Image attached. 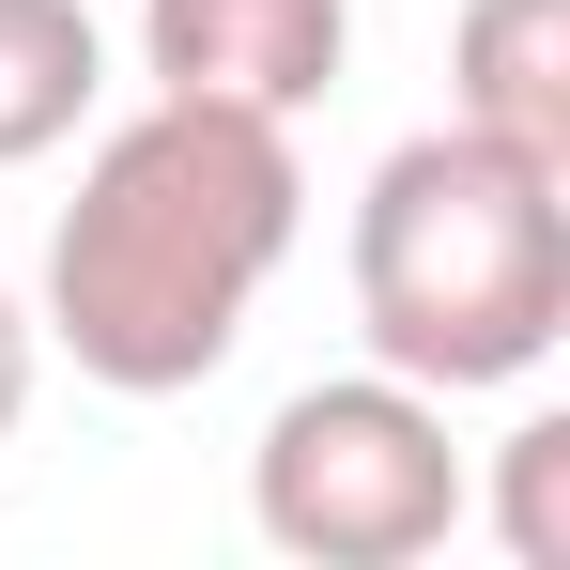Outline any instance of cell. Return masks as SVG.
Segmentation results:
<instances>
[{
  "mask_svg": "<svg viewBox=\"0 0 570 570\" xmlns=\"http://www.w3.org/2000/svg\"><path fill=\"white\" fill-rule=\"evenodd\" d=\"M340 62H355V0H139V78L200 108L293 124L340 94Z\"/></svg>",
  "mask_w": 570,
  "mask_h": 570,
  "instance_id": "277c9868",
  "label": "cell"
},
{
  "mask_svg": "<svg viewBox=\"0 0 570 570\" xmlns=\"http://www.w3.org/2000/svg\"><path fill=\"white\" fill-rule=\"evenodd\" d=\"M493 540L509 570H570V416H524L493 448Z\"/></svg>",
  "mask_w": 570,
  "mask_h": 570,
  "instance_id": "52a82bcc",
  "label": "cell"
},
{
  "mask_svg": "<svg viewBox=\"0 0 570 570\" xmlns=\"http://www.w3.org/2000/svg\"><path fill=\"white\" fill-rule=\"evenodd\" d=\"M31 371H47V324H31L16 278H0V448H16V416H31Z\"/></svg>",
  "mask_w": 570,
  "mask_h": 570,
  "instance_id": "ba28073f",
  "label": "cell"
},
{
  "mask_svg": "<svg viewBox=\"0 0 570 570\" xmlns=\"http://www.w3.org/2000/svg\"><path fill=\"white\" fill-rule=\"evenodd\" d=\"M463 509H478V478L448 448V401L401 371L293 385L247 448V524L293 570H416L463 540Z\"/></svg>",
  "mask_w": 570,
  "mask_h": 570,
  "instance_id": "3957f363",
  "label": "cell"
},
{
  "mask_svg": "<svg viewBox=\"0 0 570 570\" xmlns=\"http://www.w3.org/2000/svg\"><path fill=\"white\" fill-rule=\"evenodd\" d=\"M293 232H308L293 124L155 94L78 155V200L47 232V308L31 324L108 401H186L200 371H232V340H247L263 278L293 263Z\"/></svg>",
  "mask_w": 570,
  "mask_h": 570,
  "instance_id": "6da1fadb",
  "label": "cell"
},
{
  "mask_svg": "<svg viewBox=\"0 0 570 570\" xmlns=\"http://www.w3.org/2000/svg\"><path fill=\"white\" fill-rule=\"evenodd\" d=\"M355 340L371 371L478 401V385H540L570 340V170L478 139V124H416L355 186Z\"/></svg>",
  "mask_w": 570,
  "mask_h": 570,
  "instance_id": "7a4b0ae2",
  "label": "cell"
},
{
  "mask_svg": "<svg viewBox=\"0 0 570 570\" xmlns=\"http://www.w3.org/2000/svg\"><path fill=\"white\" fill-rule=\"evenodd\" d=\"M448 124L570 170V0H463V31H448Z\"/></svg>",
  "mask_w": 570,
  "mask_h": 570,
  "instance_id": "5b68a950",
  "label": "cell"
},
{
  "mask_svg": "<svg viewBox=\"0 0 570 570\" xmlns=\"http://www.w3.org/2000/svg\"><path fill=\"white\" fill-rule=\"evenodd\" d=\"M108 94V31L94 0H0V170H31V155H62Z\"/></svg>",
  "mask_w": 570,
  "mask_h": 570,
  "instance_id": "8992f818",
  "label": "cell"
}]
</instances>
